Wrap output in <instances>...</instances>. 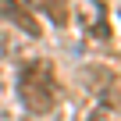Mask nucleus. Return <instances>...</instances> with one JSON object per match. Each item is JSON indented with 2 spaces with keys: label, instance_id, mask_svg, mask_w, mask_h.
<instances>
[{
  "label": "nucleus",
  "instance_id": "2",
  "mask_svg": "<svg viewBox=\"0 0 121 121\" xmlns=\"http://www.w3.org/2000/svg\"><path fill=\"white\" fill-rule=\"evenodd\" d=\"M0 18H7V22H14L29 39H39L43 36V29H39V22L32 18V11L22 4V0H0Z\"/></svg>",
  "mask_w": 121,
  "mask_h": 121
},
{
  "label": "nucleus",
  "instance_id": "3",
  "mask_svg": "<svg viewBox=\"0 0 121 121\" xmlns=\"http://www.w3.org/2000/svg\"><path fill=\"white\" fill-rule=\"evenodd\" d=\"M39 7L50 14V22H53V25H68V18H71V11H68V0H43Z\"/></svg>",
  "mask_w": 121,
  "mask_h": 121
},
{
  "label": "nucleus",
  "instance_id": "1",
  "mask_svg": "<svg viewBox=\"0 0 121 121\" xmlns=\"http://www.w3.org/2000/svg\"><path fill=\"white\" fill-rule=\"evenodd\" d=\"M18 96L22 103L32 110V114H46L57 107L60 100V86H57V75H53V64L46 57H36L22 68V78H18Z\"/></svg>",
  "mask_w": 121,
  "mask_h": 121
}]
</instances>
